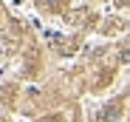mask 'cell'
<instances>
[{
    "label": "cell",
    "instance_id": "cell-1",
    "mask_svg": "<svg viewBox=\"0 0 130 122\" xmlns=\"http://www.w3.org/2000/svg\"><path fill=\"white\" fill-rule=\"evenodd\" d=\"M116 114H119V108H116V105H113V108H107V111L102 114V122H113V119H116Z\"/></svg>",
    "mask_w": 130,
    "mask_h": 122
},
{
    "label": "cell",
    "instance_id": "cell-2",
    "mask_svg": "<svg viewBox=\"0 0 130 122\" xmlns=\"http://www.w3.org/2000/svg\"><path fill=\"white\" fill-rule=\"evenodd\" d=\"M119 60H122V63H130V46H127V48H122V54H119Z\"/></svg>",
    "mask_w": 130,
    "mask_h": 122
},
{
    "label": "cell",
    "instance_id": "cell-3",
    "mask_svg": "<svg viewBox=\"0 0 130 122\" xmlns=\"http://www.w3.org/2000/svg\"><path fill=\"white\" fill-rule=\"evenodd\" d=\"M45 3H48L51 9H57V6H62V0H45Z\"/></svg>",
    "mask_w": 130,
    "mask_h": 122
}]
</instances>
